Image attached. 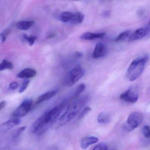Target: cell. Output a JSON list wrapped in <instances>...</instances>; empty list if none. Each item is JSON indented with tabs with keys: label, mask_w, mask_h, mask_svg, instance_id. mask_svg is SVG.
Wrapping results in <instances>:
<instances>
[{
	"label": "cell",
	"mask_w": 150,
	"mask_h": 150,
	"mask_svg": "<svg viewBox=\"0 0 150 150\" xmlns=\"http://www.w3.org/2000/svg\"><path fill=\"white\" fill-rule=\"evenodd\" d=\"M88 100V96H84L71 100L68 105L65 112L53 123L51 128L54 130L67 124L78 114Z\"/></svg>",
	"instance_id": "obj_1"
},
{
	"label": "cell",
	"mask_w": 150,
	"mask_h": 150,
	"mask_svg": "<svg viewBox=\"0 0 150 150\" xmlns=\"http://www.w3.org/2000/svg\"><path fill=\"white\" fill-rule=\"evenodd\" d=\"M149 59V56L146 55L134 60L127 70L126 73L127 78L131 82L137 79L143 72Z\"/></svg>",
	"instance_id": "obj_2"
},
{
	"label": "cell",
	"mask_w": 150,
	"mask_h": 150,
	"mask_svg": "<svg viewBox=\"0 0 150 150\" xmlns=\"http://www.w3.org/2000/svg\"><path fill=\"white\" fill-rule=\"evenodd\" d=\"M85 75L83 68L77 66L72 69L65 76L63 80V84L66 87H71L79 81Z\"/></svg>",
	"instance_id": "obj_3"
},
{
	"label": "cell",
	"mask_w": 150,
	"mask_h": 150,
	"mask_svg": "<svg viewBox=\"0 0 150 150\" xmlns=\"http://www.w3.org/2000/svg\"><path fill=\"white\" fill-rule=\"evenodd\" d=\"M143 119V115L142 113L133 112L129 114L127 122L123 125V129L127 132H131L138 127L142 124Z\"/></svg>",
	"instance_id": "obj_4"
},
{
	"label": "cell",
	"mask_w": 150,
	"mask_h": 150,
	"mask_svg": "<svg viewBox=\"0 0 150 150\" xmlns=\"http://www.w3.org/2000/svg\"><path fill=\"white\" fill-rule=\"evenodd\" d=\"M33 100L27 99L24 100L20 106L12 113V119H20L26 115L32 108Z\"/></svg>",
	"instance_id": "obj_5"
},
{
	"label": "cell",
	"mask_w": 150,
	"mask_h": 150,
	"mask_svg": "<svg viewBox=\"0 0 150 150\" xmlns=\"http://www.w3.org/2000/svg\"><path fill=\"white\" fill-rule=\"evenodd\" d=\"M139 95V90L137 87H133L121 94L120 98L125 102L135 103L138 100Z\"/></svg>",
	"instance_id": "obj_6"
},
{
	"label": "cell",
	"mask_w": 150,
	"mask_h": 150,
	"mask_svg": "<svg viewBox=\"0 0 150 150\" xmlns=\"http://www.w3.org/2000/svg\"><path fill=\"white\" fill-rule=\"evenodd\" d=\"M150 32L149 29L148 27L139 28L130 35L128 38V41L132 42L141 39L147 36Z\"/></svg>",
	"instance_id": "obj_7"
},
{
	"label": "cell",
	"mask_w": 150,
	"mask_h": 150,
	"mask_svg": "<svg viewBox=\"0 0 150 150\" xmlns=\"http://www.w3.org/2000/svg\"><path fill=\"white\" fill-rule=\"evenodd\" d=\"M21 123L19 119H12L0 125V131L5 132L10 130L14 127L19 125Z\"/></svg>",
	"instance_id": "obj_8"
},
{
	"label": "cell",
	"mask_w": 150,
	"mask_h": 150,
	"mask_svg": "<svg viewBox=\"0 0 150 150\" xmlns=\"http://www.w3.org/2000/svg\"><path fill=\"white\" fill-rule=\"evenodd\" d=\"M107 53V48L102 43H98L96 45L93 53L94 59H99L105 56Z\"/></svg>",
	"instance_id": "obj_9"
},
{
	"label": "cell",
	"mask_w": 150,
	"mask_h": 150,
	"mask_svg": "<svg viewBox=\"0 0 150 150\" xmlns=\"http://www.w3.org/2000/svg\"><path fill=\"white\" fill-rule=\"evenodd\" d=\"M99 140L95 136H89L82 139L81 142V148L82 149H86L91 145L98 142Z\"/></svg>",
	"instance_id": "obj_10"
},
{
	"label": "cell",
	"mask_w": 150,
	"mask_h": 150,
	"mask_svg": "<svg viewBox=\"0 0 150 150\" xmlns=\"http://www.w3.org/2000/svg\"><path fill=\"white\" fill-rule=\"evenodd\" d=\"M105 36V33H93L91 32H86L81 35V38L85 40H92L98 38H101Z\"/></svg>",
	"instance_id": "obj_11"
},
{
	"label": "cell",
	"mask_w": 150,
	"mask_h": 150,
	"mask_svg": "<svg viewBox=\"0 0 150 150\" xmlns=\"http://www.w3.org/2000/svg\"><path fill=\"white\" fill-rule=\"evenodd\" d=\"M37 72L35 70L31 68H26L23 70L18 73L17 77L18 78H30L36 76Z\"/></svg>",
	"instance_id": "obj_12"
},
{
	"label": "cell",
	"mask_w": 150,
	"mask_h": 150,
	"mask_svg": "<svg viewBox=\"0 0 150 150\" xmlns=\"http://www.w3.org/2000/svg\"><path fill=\"white\" fill-rule=\"evenodd\" d=\"M56 94H57V91L54 90L47 92L45 93H43L37 99L36 101V105H39L44 101L50 99L54 97Z\"/></svg>",
	"instance_id": "obj_13"
},
{
	"label": "cell",
	"mask_w": 150,
	"mask_h": 150,
	"mask_svg": "<svg viewBox=\"0 0 150 150\" xmlns=\"http://www.w3.org/2000/svg\"><path fill=\"white\" fill-rule=\"evenodd\" d=\"M75 12L70 11H64L60 15L59 19L64 23H72L74 18Z\"/></svg>",
	"instance_id": "obj_14"
},
{
	"label": "cell",
	"mask_w": 150,
	"mask_h": 150,
	"mask_svg": "<svg viewBox=\"0 0 150 150\" xmlns=\"http://www.w3.org/2000/svg\"><path fill=\"white\" fill-rule=\"evenodd\" d=\"M34 22L33 20H23L18 22L17 23L18 29L21 31H26L30 29L33 24Z\"/></svg>",
	"instance_id": "obj_15"
},
{
	"label": "cell",
	"mask_w": 150,
	"mask_h": 150,
	"mask_svg": "<svg viewBox=\"0 0 150 150\" xmlns=\"http://www.w3.org/2000/svg\"><path fill=\"white\" fill-rule=\"evenodd\" d=\"M111 119L110 114L105 112H102L98 116V122L100 124H107L110 122Z\"/></svg>",
	"instance_id": "obj_16"
},
{
	"label": "cell",
	"mask_w": 150,
	"mask_h": 150,
	"mask_svg": "<svg viewBox=\"0 0 150 150\" xmlns=\"http://www.w3.org/2000/svg\"><path fill=\"white\" fill-rule=\"evenodd\" d=\"M85 89V85L84 84L82 83L79 85L75 90L73 95L69 99V100H73L78 98L79 96L83 93V92L84 91Z\"/></svg>",
	"instance_id": "obj_17"
},
{
	"label": "cell",
	"mask_w": 150,
	"mask_h": 150,
	"mask_svg": "<svg viewBox=\"0 0 150 150\" xmlns=\"http://www.w3.org/2000/svg\"><path fill=\"white\" fill-rule=\"evenodd\" d=\"M130 35V31L129 30L124 31L121 33L115 39L114 41L115 42H120V41H123L126 39L129 38Z\"/></svg>",
	"instance_id": "obj_18"
},
{
	"label": "cell",
	"mask_w": 150,
	"mask_h": 150,
	"mask_svg": "<svg viewBox=\"0 0 150 150\" xmlns=\"http://www.w3.org/2000/svg\"><path fill=\"white\" fill-rule=\"evenodd\" d=\"M14 66L12 63L8 60H4L0 63V71L5 70H11Z\"/></svg>",
	"instance_id": "obj_19"
},
{
	"label": "cell",
	"mask_w": 150,
	"mask_h": 150,
	"mask_svg": "<svg viewBox=\"0 0 150 150\" xmlns=\"http://www.w3.org/2000/svg\"><path fill=\"white\" fill-rule=\"evenodd\" d=\"M84 18V15L80 12H75L74 18L72 24H78L81 23L83 21Z\"/></svg>",
	"instance_id": "obj_20"
},
{
	"label": "cell",
	"mask_w": 150,
	"mask_h": 150,
	"mask_svg": "<svg viewBox=\"0 0 150 150\" xmlns=\"http://www.w3.org/2000/svg\"><path fill=\"white\" fill-rule=\"evenodd\" d=\"M23 38L25 40H26L29 43L30 46H32L35 43V41L37 40V37L33 35L28 36L26 34L23 35Z\"/></svg>",
	"instance_id": "obj_21"
},
{
	"label": "cell",
	"mask_w": 150,
	"mask_h": 150,
	"mask_svg": "<svg viewBox=\"0 0 150 150\" xmlns=\"http://www.w3.org/2000/svg\"><path fill=\"white\" fill-rule=\"evenodd\" d=\"M30 81L27 79H25L23 81L20 88H19V92L20 93H22L25 91V90L27 89L29 84H30Z\"/></svg>",
	"instance_id": "obj_22"
},
{
	"label": "cell",
	"mask_w": 150,
	"mask_h": 150,
	"mask_svg": "<svg viewBox=\"0 0 150 150\" xmlns=\"http://www.w3.org/2000/svg\"><path fill=\"white\" fill-rule=\"evenodd\" d=\"M91 111V107H86L80 112V114L78 116V119H83L86 114H88Z\"/></svg>",
	"instance_id": "obj_23"
},
{
	"label": "cell",
	"mask_w": 150,
	"mask_h": 150,
	"mask_svg": "<svg viewBox=\"0 0 150 150\" xmlns=\"http://www.w3.org/2000/svg\"><path fill=\"white\" fill-rule=\"evenodd\" d=\"M25 129H26V127H23L19 128L18 130H17L16 131L14 134V136H13V139H14V140L18 138L22 134V133L24 132V131H25Z\"/></svg>",
	"instance_id": "obj_24"
},
{
	"label": "cell",
	"mask_w": 150,
	"mask_h": 150,
	"mask_svg": "<svg viewBox=\"0 0 150 150\" xmlns=\"http://www.w3.org/2000/svg\"><path fill=\"white\" fill-rule=\"evenodd\" d=\"M10 32V30L9 29H5L4 31L1 33L0 34V37H1V40L2 43H4L8 35Z\"/></svg>",
	"instance_id": "obj_25"
},
{
	"label": "cell",
	"mask_w": 150,
	"mask_h": 150,
	"mask_svg": "<svg viewBox=\"0 0 150 150\" xmlns=\"http://www.w3.org/2000/svg\"><path fill=\"white\" fill-rule=\"evenodd\" d=\"M108 147L107 146L106 144H105L102 143L99 144H98L96 145L93 149L92 150H107Z\"/></svg>",
	"instance_id": "obj_26"
},
{
	"label": "cell",
	"mask_w": 150,
	"mask_h": 150,
	"mask_svg": "<svg viewBox=\"0 0 150 150\" xmlns=\"http://www.w3.org/2000/svg\"><path fill=\"white\" fill-rule=\"evenodd\" d=\"M144 135L147 138H150V127L149 126H145L143 129Z\"/></svg>",
	"instance_id": "obj_27"
},
{
	"label": "cell",
	"mask_w": 150,
	"mask_h": 150,
	"mask_svg": "<svg viewBox=\"0 0 150 150\" xmlns=\"http://www.w3.org/2000/svg\"><path fill=\"white\" fill-rule=\"evenodd\" d=\"M19 84L17 82H14L11 83L9 85L8 89L10 90H14L18 88Z\"/></svg>",
	"instance_id": "obj_28"
},
{
	"label": "cell",
	"mask_w": 150,
	"mask_h": 150,
	"mask_svg": "<svg viewBox=\"0 0 150 150\" xmlns=\"http://www.w3.org/2000/svg\"><path fill=\"white\" fill-rule=\"evenodd\" d=\"M75 56L78 58H82L83 56V53L80 52H76L75 53Z\"/></svg>",
	"instance_id": "obj_29"
},
{
	"label": "cell",
	"mask_w": 150,
	"mask_h": 150,
	"mask_svg": "<svg viewBox=\"0 0 150 150\" xmlns=\"http://www.w3.org/2000/svg\"><path fill=\"white\" fill-rule=\"evenodd\" d=\"M6 105V102L5 101H2L0 103V111L5 107Z\"/></svg>",
	"instance_id": "obj_30"
},
{
	"label": "cell",
	"mask_w": 150,
	"mask_h": 150,
	"mask_svg": "<svg viewBox=\"0 0 150 150\" xmlns=\"http://www.w3.org/2000/svg\"><path fill=\"white\" fill-rule=\"evenodd\" d=\"M110 11L108 10L105 11L103 13V16L105 17H108L109 16H110Z\"/></svg>",
	"instance_id": "obj_31"
},
{
	"label": "cell",
	"mask_w": 150,
	"mask_h": 150,
	"mask_svg": "<svg viewBox=\"0 0 150 150\" xmlns=\"http://www.w3.org/2000/svg\"><path fill=\"white\" fill-rule=\"evenodd\" d=\"M148 27V28H149V29L150 31V22L149 23V27Z\"/></svg>",
	"instance_id": "obj_32"
},
{
	"label": "cell",
	"mask_w": 150,
	"mask_h": 150,
	"mask_svg": "<svg viewBox=\"0 0 150 150\" xmlns=\"http://www.w3.org/2000/svg\"></svg>",
	"instance_id": "obj_33"
}]
</instances>
